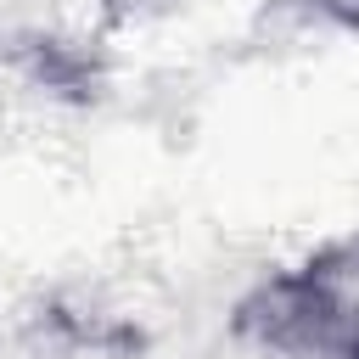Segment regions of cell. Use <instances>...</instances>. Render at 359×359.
Segmentation results:
<instances>
[{
	"label": "cell",
	"instance_id": "1",
	"mask_svg": "<svg viewBox=\"0 0 359 359\" xmlns=\"http://www.w3.org/2000/svg\"><path fill=\"white\" fill-rule=\"evenodd\" d=\"M286 286L331 359H359V230L325 236L297 264H280Z\"/></svg>",
	"mask_w": 359,
	"mask_h": 359
},
{
	"label": "cell",
	"instance_id": "2",
	"mask_svg": "<svg viewBox=\"0 0 359 359\" xmlns=\"http://www.w3.org/2000/svg\"><path fill=\"white\" fill-rule=\"evenodd\" d=\"M219 359H331V353L309 331L286 286V269H269L230 303L219 331Z\"/></svg>",
	"mask_w": 359,
	"mask_h": 359
},
{
	"label": "cell",
	"instance_id": "3",
	"mask_svg": "<svg viewBox=\"0 0 359 359\" xmlns=\"http://www.w3.org/2000/svg\"><path fill=\"white\" fill-rule=\"evenodd\" d=\"M0 73L39 84L84 73L67 0H0Z\"/></svg>",
	"mask_w": 359,
	"mask_h": 359
},
{
	"label": "cell",
	"instance_id": "4",
	"mask_svg": "<svg viewBox=\"0 0 359 359\" xmlns=\"http://www.w3.org/2000/svg\"><path fill=\"white\" fill-rule=\"evenodd\" d=\"M297 6H303L314 22H325V28L359 39V0H297Z\"/></svg>",
	"mask_w": 359,
	"mask_h": 359
},
{
	"label": "cell",
	"instance_id": "5",
	"mask_svg": "<svg viewBox=\"0 0 359 359\" xmlns=\"http://www.w3.org/2000/svg\"><path fill=\"white\" fill-rule=\"evenodd\" d=\"M95 6H101V17H107V22H140V17L168 11L174 0H95Z\"/></svg>",
	"mask_w": 359,
	"mask_h": 359
}]
</instances>
